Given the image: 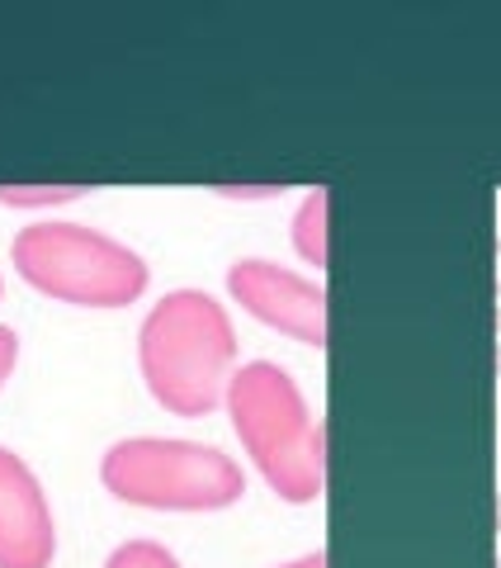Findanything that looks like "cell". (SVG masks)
I'll return each instance as SVG.
<instances>
[{
	"mask_svg": "<svg viewBox=\"0 0 501 568\" xmlns=\"http://www.w3.org/2000/svg\"><path fill=\"white\" fill-rule=\"evenodd\" d=\"M137 375L175 417H208L237 375V327L218 294L166 290L137 323Z\"/></svg>",
	"mask_w": 501,
	"mask_h": 568,
	"instance_id": "1",
	"label": "cell"
},
{
	"mask_svg": "<svg viewBox=\"0 0 501 568\" xmlns=\"http://www.w3.org/2000/svg\"><path fill=\"white\" fill-rule=\"evenodd\" d=\"M223 413L279 503L308 507L327 488V426L279 361H246L227 379Z\"/></svg>",
	"mask_w": 501,
	"mask_h": 568,
	"instance_id": "2",
	"label": "cell"
},
{
	"mask_svg": "<svg viewBox=\"0 0 501 568\" xmlns=\"http://www.w3.org/2000/svg\"><path fill=\"white\" fill-rule=\"evenodd\" d=\"M10 265L29 290L71 308H129L147 294V256L104 227L76 219H33L10 237Z\"/></svg>",
	"mask_w": 501,
	"mask_h": 568,
	"instance_id": "3",
	"label": "cell"
},
{
	"mask_svg": "<svg viewBox=\"0 0 501 568\" xmlns=\"http://www.w3.org/2000/svg\"><path fill=\"white\" fill-rule=\"evenodd\" d=\"M110 497L147 511H227L242 503L246 469L223 446L190 436H119L100 455Z\"/></svg>",
	"mask_w": 501,
	"mask_h": 568,
	"instance_id": "4",
	"label": "cell"
},
{
	"mask_svg": "<svg viewBox=\"0 0 501 568\" xmlns=\"http://www.w3.org/2000/svg\"><path fill=\"white\" fill-rule=\"evenodd\" d=\"M227 298L298 346H327V290L294 265H279L270 256H237L227 265Z\"/></svg>",
	"mask_w": 501,
	"mask_h": 568,
	"instance_id": "5",
	"label": "cell"
},
{
	"mask_svg": "<svg viewBox=\"0 0 501 568\" xmlns=\"http://www.w3.org/2000/svg\"><path fill=\"white\" fill-rule=\"evenodd\" d=\"M58 559V517L33 465L0 446V568H52Z\"/></svg>",
	"mask_w": 501,
	"mask_h": 568,
	"instance_id": "6",
	"label": "cell"
},
{
	"mask_svg": "<svg viewBox=\"0 0 501 568\" xmlns=\"http://www.w3.org/2000/svg\"><path fill=\"white\" fill-rule=\"evenodd\" d=\"M289 246L298 252L303 265L327 271V261H331V190L327 185H313L298 200L289 219Z\"/></svg>",
	"mask_w": 501,
	"mask_h": 568,
	"instance_id": "7",
	"label": "cell"
},
{
	"mask_svg": "<svg viewBox=\"0 0 501 568\" xmlns=\"http://www.w3.org/2000/svg\"><path fill=\"white\" fill-rule=\"evenodd\" d=\"M100 568H185L181 555H175L171 545H161L152 536H129V540H119L110 555H104Z\"/></svg>",
	"mask_w": 501,
	"mask_h": 568,
	"instance_id": "8",
	"label": "cell"
},
{
	"mask_svg": "<svg viewBox=\"0 0 501 568\" xmlns=\"http://www.w3.org/2000/svg\"><path fill=\"white\" fill-rule=\"evenodd\" d=\"M81 194H91V185H0V204L6 209H58V204H76Z\"/></svg>",
	"mask_w": 501,
	"mask_h": 568,
	"instance_id": "9",
	"label": "cell"
},
{
	"mask_svg": "<svg viewBox=\"0 0 501 568\" xmlns=\"http://www.w3.org/2000/svg\"><path fill=\"white\" fill-rule=\"evenodd\" d=\"M14 365H20V332H14L10 323H0V394H6Z\"/></svg>",
	"mask_w": 501,
	"mask_h": 568,
	"instance_id": "10",
	"label": "cell"
},
{
	"mask_svg": "<svg viewBox=\"0 0 501 568\" xmlns=\"http://www.w3.org/2000/svg\"><path fill=\"white\" fill-rule=\"evenodd\" d=\"M218 200H279L289 185H208Z\"/></svg>",
	"mask_w": 501,
	"mask_h": 568,
	"instance_id": "11",
	"label": "cell"
},
{
	"mask_svg": "<svg viewBox=\"0 0 501 568\" xmlns=\"http://www.w3.org/2000/svg\"><path fill=\"white\" fill-rule=\"evenodd\" d=\"M275 568H327V549H308V555H298V559H284Z\"/></svg>",
	"mask_w": 501,
	"mask_h": 568,
	"instance_id": "12",
	"label": "cell"
},
{
	"mask_svg": "<svg viewBox=\"0 0 501 568\" xmlns=\"http://www.w3.org/2000/svg\"><path fill=\"white\" fill-rule=\"evenodd\" d=\"M497 298H501V237H497Z\"/></svg>",
	"mask_w": 501,
	"mask_h": 568,
	"instance_id": "13",
	"label": "cell"
},
{
	"mask_svg": "<svg viewBox=\"0 0 501 568\" xmlns=\"http://www.w3.org/2000/svg\"><path fill=\"white\" fill-rule=\"evenodd\" d=\"M497 530H501V493H497Z\"/></svg>",
	"mask_w": 501,
	"mask_h": 568,
	"instance_id": "14",
	"label": "cell"
},
{
	"mask_svg": "<svg viewBox=\"0 0 501 568\" xmlns=\"http://www.w3.org/2000/svg\"><path fill=\"white\" fill-rule=\"evenodd\" d=\"M497 332H501V304H497Z\"/></svg>",
	"mask_w": 501,
	"mask_h": 568,
	"instance_id": "15",
	"label": "cell"
},
{
	"mask_svg": "<svg viewBox=\"0 0 501 568\" xmlns=\"http://www.w3.org/2000/svg\"><path fill=\"white\" fill-rule=\"evenodd\" d=\"M0 294H6V275H0Z\"/></svg>",
	"mask_w": 501,
	"mask_h": 568,
	"instance_id": "16",
	"label": "cell"
}]
</instances>
